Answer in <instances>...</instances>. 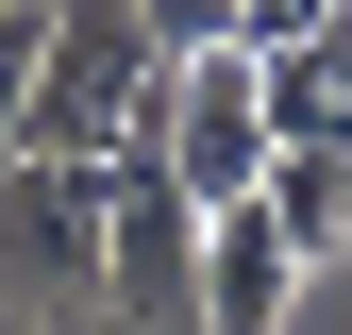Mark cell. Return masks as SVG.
I'll return each instance as SVG.
<instances>
[{
	"mask_svg": "<svg viewBox=\"0 0 352 335\" xmlns=\"http://www.w3.org/2000/svg\"><path fill=\"white\" fill-rule=\"evenodd\" d=\"M252 201L285 218V251H302V268H319V251H352V151H319V135H302V151H269V185H252Z\"/></svg>",
	"mask_w": 352,
	"mask_h": 335,
	"instance_id": "5b68a950",
	"label": "cell"
},
{
	"mask_svg": "<svg viewBox=\"0 0 352 335\" xmlns=\"http://www.w3.org/2000/svg\"><path fill=\"white\" fill-rule=\"evenodd\" d=\"M252 101H269V151H302V135H336V101H352V84L285 34V51H252Z\"/></svg>",
	"mask_w": 352,
	"mask_h": 335,
	"instance_id": "8992f818",
	"label": "cell"
},
{
	"mask_svg": "<svg viewBox=\"0 0 352 335\" xmlns=\"http://www.w3.org/2000/svg\"><path fill=\"white\" fill-rule=\"evenodd\" d=\"M336 0H235V51H285V34H319Z\"/></svg>",
	"mask_w": 352,
	"mask_h": 335,
	"instance_id": "ba28073f",
	"label": "cell"
},
{
	"mask_svg": "<svg viewBox=\"0 0 352 335\" xmlns=\"http://www.w3.org/2000/svg\"><path fill=\"white\" fill-rule=\"evenodd\" d=\"M285 302H302L285 218H269V201H218V218H201V285H185V319H201V335H285Z\"/></svg>",
	"mask_w": 352,
	"mask_h": 335,
	"instance_id": "277c9868",
	"label": "cell"
},
{
	"mask_svg": "<svg viewBox=\"0 0 352 335\" xmlns=\"http://www.w3.org/2000/svg\"><path fill=\"white\" fill-rule=\"evenodd\" d=\"M302 51H319V67H336V84H352V0H336V17H319V34H302Z\"/></svg>",
	"mask_w": 352,
	"mask_h": 335,
	"instance_id": "9c48e42d",
	"label": "cell"
},
{
	"mask_svg": "<svg viewBox=\"0 0 352 335\" xmlns=\"http://www.w3.org/2000/svg\"><path fill=\"white\" fill-rule=\"evenodd\" d=\"M168 34L135 17V0H51L34 17V101H17V151H51V168H101L118 135H151L168 117Z\"/></svg>",
	"mask_w": 352,
	"mask_h": 335,
	"instance_id": "6da1fadb",
	"label": "cell"
},
{
	"mask_svg": "<svg viewBox=\"0 0 352 335\" xmlns=\"http://www.w3.org/2000/svg\"><path fill=\"white\" fill-rule=\"evenodd\" d=\"M151 151H168V185H185L201 218L269 185V101H252V51H185V67H168V117H151Z\"/></svg>",
	"mask_w": 352,
	"mask_h": 335,
	"instance_id": "3957f363",
	"label": "cell"
},
{
	"mask_svg": "<svg viewBox=\"0 0 352 335\" xmlns=\"http://www.w3.org/2000/svg\"><path fill=\"white\" fill-rule=\"evenodd\" d=\"M0 302L17 319H101V168L51 151H0Z\"/></svg>",
	"mask_w": 352,
	"mask_h": 335,
	"instance_id": "7a4b0ae2",
	"label": "cell"
},
{
	"mask_svg": "<svg viewBox=\"0 0 352 335\" xmlns=\"http://www.w3.org/2000/svg\"><path fill=\"white\" fill-rule=\"evenodd\" d=\"M135 17L168 34V51H235V0H135Z\"/></svg>",
	"mask_w": 352,
	"mask_h": 335,
	"instance_id": "52a82bcc",
	"label": "cell"
}]
</instances>
